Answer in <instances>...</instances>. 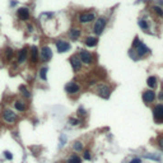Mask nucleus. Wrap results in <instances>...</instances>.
I'll list each match as a JSON object with an SVG mask.
<instances>
[{"label":"nucleus","instance_id":"1","mask_svg":"<svg viewBox=\"0 0 163 163\" xmlns=\"http://www.w3.org/2000/svg\"><path fill=\"white\" fill-rule=\"evenodd\" d=\"M151 54V49L148 46H145L142 41L139 40V37H135L133 41V45H131V50L129 51V56L131 57L133 60H139L142 57H145L146 55Z\"/></svg>","mask_w":163,"mask_h":163},{"label":"nucleus","instance_id":"2","mask_svg":"<svg viewBox=\"0 0 163 163\" xmlns=\"http://www.w3.org/2000/svg\"><path fill=\"white\" fill-rule=\"evenodd\" d=\"M97 19L94 12H80L76 15V22L82 25H88L91 23H94V21Z\"/></svg>","mask_w":163,"mask_h":163},{"label":"nucleus","instance_id":"3","mask_svg":"<svg viewBox=\"0 0 163 163\" xmlns=\"http://www.w3.org/2000/svg\"><path fill=\"white\" fill-rule=\"evenodd\" d=\"M94 92H96V94H98L100 97L107 100V98L111 96L112 88H111L108 84H106V83H98L97 87H96V89H94Z\"/></svg>","mask_w":163,"mask_h":163},{"label":"nucleus","instance_id":"4","mask_svg":"<svg viewBox=\"0 0 163 163\" xmlns=\"http://www.w3.org/2000/svg\"><path fill=\"white\" fill-rule=\"evenodd\" d=\"M106 25H107V18L106 17H98L93 23V33L96 36H100V34H102V32L105 31Z\"/></svg>","mask_w":163,"mask_h":163},{"label":"nucleus","instance_id":"5","mask_svg":"<svg viewBox=\"0 0 163 163\" xmlns=\"http://www.w3.org/2000/svg\"><path fill=\"white\" fill-rule=\"evenodd\" d=\"M78 56L80 57L83 65H88V66H91L92 64L94 63V56H93V54L89 52V51H87V50H84V49L79 50Z\"/></svg>","mask_w":163,"mask_h":163},{"label":"nucleus","instance_id":"6","mask_svg":"<svg viewBox=\"0 0 163 163\" xmlns=\"http://www.w3.org/2000/svg\"><path fill=\"white\" fill-rule=\"evenodd\" d=\"M80 84H79L78 82H75V80H72V82H69L68 84L65 85V92L68 94L70 96H75V94H79L80 93Z\"/></svg>","mask_w":163,"mask_h":163},{"label":"nucleus","instance_id":"7","mask_svg":"<svg viewBox=\"0 0 163 163\" xmlns=\"http://www.w3.org/2000/svg\"><path fill=\"white\" fill-rule=\"evenodd\" d=\"M152 112H153V117H154L155 122L157 124L163 122V103L159 102V103L154 105V106H153Z\"/></svg>","mask_w":163,"mask_h":163},{"label":"nucleus","instance_id":"8","mask_svg":"<svg viewBox=\"0 0 163 163\" xmlns=\"http://www.w3.org/2000/svg\"><path fill=\"white\" fill-rule=\"evenodd\" d=\"M1 117H3V120H4V122L6 124H14L15 121L18 120V116H17V113L15 112H13L12 110H9V108H6V110L3 111V113H1Z\"/></svg>","mask_w":163,"mask_h":163},{"label":"nucleus","instance_id":"9","mask_svg":"<svg viewBox=\"0 0 163 163\" xmlns=\"http://www.w3.org/2000/svg\"><path fill=\"white\" fill-rule=\"evenodd\" d=\"M143 101H144L145 105H152L153 102L155 101V98H157V94H155V92L153 91V89H146V91L143 92Z\"/></svg>","mask_w":163,"mask_h":163},{"label":"nucleus","instance_id":"10","mask_svg":"<svg viewBox=\"0 0 163 163\" xmlns=\"http://www.w3.org/2000/svg\"><path fill=\"white\" fill-rule=\"evenodd\" d=\"M69 61H70V65H72V68H73V70H74L75 73H78V72H80V70H82V68H83V63H82L80 57L78 56V54H76V55L70 56Z\"/></svg>","mask_w":163,"mask_h":163},{"label":"nucleus","instance_id":"11","mask_svg":"<svg viewBox=\"0 0 163 163\" xmlns=\"http://www.w3.org/2000/svg\"><path fill=\"white\" fill-rule=\"evenodd\" d=\"M40 59L42 60L43 63L50 61V60L52 59V50H51L49 46L41 47V50H40Z\"/></svg>","mask_w":163,"mask_h":163},{"label":"nucleus","instance_id":"12","mask_svg":"<svg viewBox=\"0 0 163 163\" xmlns=\"http://www.w3.org/2000/svg\"><path fill=\"white\" fill-rule=\"evenodd\" d=\"M55 46H56V50L59 51L60 54L66 52V51H69L70 49H72V45H70L68 41H65V40H57L55 42Z\"/></svg>","mask_w":163,"mask_h":163},{"label":"nucleus","instance_id":"13","mask_svg":"<svg viewBox=\"0 0 163 163\" xmlns=\"http://www.w3.org/2000/svg\"><path fill=\"white\" fill-rule=\"evenodd\" d=\"M30 60L32 65H36L40 60V50H38L37 46H32L31 51H30Z\"/></svg>","mask_w":163,"mask_h":163},{"label":"nucleus","instance_id":"14","mask_svg":"<svg viewBox=\"0 0 163 163\" xmlns=\"http://www.w3.org/2000/svg\"><path fill=\"white\" fill-rule=\"evenodd\" d=\"M69 38L72 41H78L79 38L82 37V30L80 28H78V27H72L69 30Z\"/></svg>","mask_w":163,"mask_h":163},{"label":"nucleus","instance_id":"15","mask_svg":"<svg viewBox=\"0 0 163 163\" xmlns=\"http://www.w3.org/2000/svg\"><path fill=\"white\" fill-rule=\"evenodd\" d=\"M28 54H30V51H28L27 47H23V49L19 51V52H18V59H17L18 64H24L25 61H27Z\"/></svg>","mask_w":163,"mask_h":163},{"label":"nucleus","instance_id":"16","mask_svg":"<svg viewBox=\"0 0 163 163\" xmlns=\"http://www.w3.org/2000/svg\"><path fill=\"white\" fill-rule=\"evenodd\" d=\"M17 15H18V18L21 19V21H28L30 17H31L28 8H19L17 10Z\"/></svg>","mask_w":163,"mask_h":163},{"label":"nucleus","instance_id":"17","mask_svg":"<svg viewBox=\"0 0 163 163\" xmlns=\"http://www.w3.org/2000/svg\"><path fill=\"white\" fill-rule=\"evenodd\" d=\"M83 42H84V45L87 47H96L97 46V43H98V38L96 36H88V37L84 38Z\"/></svg>","mask_w":163,"mask_h":163},{"label":"nucleus","instance_id":"18","mask_svg":"<svg viewBox=\"0 0 163 163\" xmlns=\"http://www.w3.org/2000/svg\"><path fill=\"white\" fill-rule=\"evenodd\" d=\"M157 84H158V79L155 78L154 75L148 76V79H146V85L149 87V89H153V91H154L155 87H157Z\"/></svg>","mask_w":163,"mask_h":163},{"label":"nucleus","instance_id":"19","mask_svg":"<svg viewBox=\"0 0 163 163\" xmlns=\"http://www.w3.org/2000/svg\"><path fill=\"white\" fill-rule=\"evenodd\" d=\"M14 108L17 111H19V112H24V111L27 110V105H25V102L18 100L14 102Z\"/></svg>","mask_w":163,"mask_h":163},{"label":"nucleus","instance_id":"20","mask_svg":"<svg viewBox=\"0 0 163 163\" xmlns=\"http://www.w3.org/2000/svg\"><path fill=\"white\" fill-rule=\"evenodd\" d=\"M151 10L153 14H155L158 18H163V6H159V5H152Z\"/></svg>","mask_w":163,"mask_h":163},{"label":"nucleus","instance_id":"21","mask_svg":"<svg viewBox=\"0 0 163 163\" xmlns=\"http://www.w3.org/2000/svg\"><path fill=\"white\" fill-rule=\"evenodd\" d=\"M73 151L76 153H83V151H84V144H83L82 140L74 142V144H73Z\"/></svg>","mask_w":163,"mask_h":163},{"label":"nucleus","instance_id":"22","mask_svg":"<svg viewBox=\"0 0 163 163\" xmlns=\"http://www.w3.org/2000/svg\"><path fill=\"white\" fill-rule=\"evenodd\" d=\"M138 24H139V27L142 28L143 31H145V32H148L149 30H151V27H149V23H148V21L144 18H140L139 21H138Z\"/></svg>","mask_w":163,"mask_h":163},{"label":"nucleus","instance_id":"23","mask_svg":"<svg viewBox=\"0 0 163 163\" xmlns=\"http://www.w3.org/2000/svg\"><path fill=\"white\" fill-rule=\"evenodd\" d=\"M65 163H82V157L78 155L76 153H74V154H72L68 159H66Z\"/></svg>","mask_w":163,"mask_h":163},{"label":"nucleus","instance_id":"24","mask_svg":"<svg viewBox=\"0 0 163 163\" xmlns=\"http://www.w3.org/2000/svg\"><path fill=\"white\" fill-rule=\"evenodd\" d=\"M3 54H4V59L6 60V61H10V60L13 59V55H14V51H13L12 49H9V47H6Z\"/></svg>","mask_w":163,"mask_h":163},{"label":"nucleus","instance_id":"25","mask_svg":"<svg viewBox=\"0 0 163 163\" xmlns=\"http://www.w3.org/2000/svg\"><path fill=\"white\" fill-rule=\"evenodd\" d=\"M144 158L146 159H152V161H155V162H161V157H159L158 154H154V153H146V154H144Z\"/></svg>","mask_w":163,"mask_h":163},{"label":"nucleus","instance_id":"26","mask_svg":"<svg viewBox=\"0 0 163 163\" xmlns=\"http://www.w3.org/2000/svg\"><path fill=\"white\" fill-rule=\"evenodd\" d=\"M82 124V119H76V117H70L69 119V125H72V126H78V125H80Z\"/></svg>","mask_w":163,"mask_h":163},{"label":"nucleus","instance_id":"27","mask_svg":"<svg viewBox=\"0 0 163 163\" xmlns=\"http://www.w3.org/2000/svg\"><path fill=\"white\" fill-rule=\"evenodd\" d=\"M19 91H21V93L23 94L25 98H30V97H31L30 91H28V88L25 87V85H21V87H19Z\"/></svg>","mask_w":163,"mask_h":163},{"label":"nucleus","instance_id":"28","mask_svg":"<svg viewBox=\"0 0 163 163\" xmlns=\"http://www.w3.org/2000/svg\"><path fill=\"white\" fill-rule=\"evenodd\" d=\"M47 69L46 66H43V68L40 69V78L42 79V80H47Z\"/></svg>","mask_w":163,"mask_h":163},{"label":"nucleus","instance_id":"29","mask_svg":"<svg viewBox=\"0 0 163 163\" xmlns=\"http://www.w3.org/2000/svg\"><path fill=\"white\" fill-rule=\"evenodd\" d=\"M82 154H83V159H85V161H91L92 159V153L89 149H84Z\"/></svg>","mask_w":163,"mask_h":163},{"label":"nucleus","instance_id":"30","mask_svg":"<svg viewBox=\"0 0 163 163\" xmlns=\"http://www.w3.org/2000/svg\"><path fill=\"white\" fill-rule=\"evenodd\" d=\"M76 113H78V117H79V119H80V117H85V116H87V111H85V108L82 107V106L78 108Z\"/></svg>","mask_w":163,"mask_h":163},{"label":"nucleus","instance_id":"31","mask_svg":"<svg viewBox=\"0 0 163 163\" xmlns=\"http://www.w3.org/2000/svg\"><path fill=\"white\" fill-rule=\"evenodd\" d=\"M65 143H66V136H65V134H61V135H60V144H59V148H63V146L65 145Z\"/></svg>","mask_w":163,"mask_h":163},{"label":"nucleus","instance_id":"32","mask_svg":"<svg viewBox=\"0 0 163 163\" xmlns=\"http://www.w3.org/2000/svg\"><path fill=\"white\" fill-rule=\"evenodd\" d=\"M157 143H158V146H159V149L163 152V135H161L158 138V140H157Z\"/></svg>","mask_w":163,"mask_h":163},{"label":"nucleus","instance_id":"33","mask_svg":"<svg viewBox=\"0 0 163 163\" xmlns=\"http://www.w3.org/2000/svg\"><path fill=\"white\" fill-rule=\"evenodd\" d=\"M4 157H5V159H8V161H12V159H13V154L9 151H5L4 152Z\"/></svg>","mask_w":163,"mask_h":163},{"label":"nucleus","instance_id":"34","mask_svg":"<svg viewBox=\"0 0 163 163\" xmlns=\"http://www.w3.org/2000/svg\"><path fill=\"white\" fill-rule=\"evenodd\" d=\"M157 98H158V101L161 102V103H163V88L161 89V92H159V93H158Z\"/></svg>","mask_w":163,"mask_h":163},{"label":"nucleus","instance_id":"35","mask_svg":"<svg viewBox=\"0 0 163 163\" xmlns=\"http://www.w3.org/2000/svg\"><path fill=\"white\" fill-rule=\"evenodd\" d=\"M130 163H142V159L140 158H133L131 161H130Z\"/></svg>","mask_w":163,"mask_h":163},{"label":"nucleus","instance_id":"36","mask_svg":"<svg viewBox=\"0 0 163 163\" xmlns=\"http://www.w3.org/2000/svg\"><path fill=\"white\" fill-rule=\"evenodd\" d=\"M15 4H17V1H14V0H12V1H10V5L12 6H14Z\"/></svg>","mask_w":163,"mask_h":163}]
</instances>
